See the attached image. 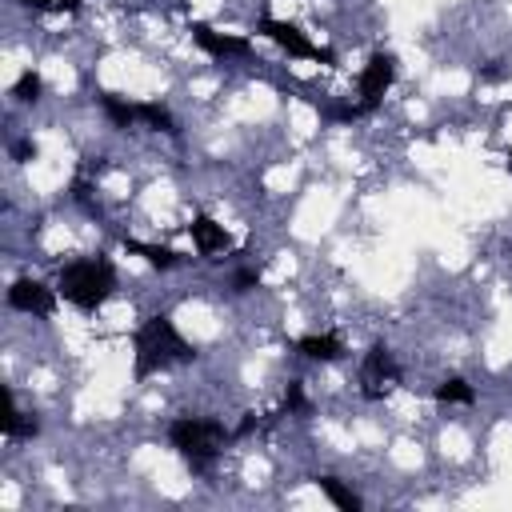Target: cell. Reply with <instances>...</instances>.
Wrapping results in <instances>:
<instances>
[{
    "label": "cell",
    "mask_w": 512,
    "mask_h": 512,
    "mask_svg": "<svg viewBox=\"0 0 512 512\" xmlns=\"http://www.w3.org/2000/svg\"><path fill=\"white\" fill-rule=\"evenodd\" d=\"M196 360V344H188L176 328V320L168 312L148 316L136 332H132V376L148 380L156 372H168L172 364H188Z\"/></svg>",
    "instance_id": "1"
},
{
    "label": "cell",
    "mask_w": 512,
    "mask_h": 512,
    "mask_svg": "<svg viewBox=\"0 0 512 512\" xmlns=\"http://www.w3.org/2000/svg\"><path fill=\"white\" fill-rule=\"evenodd\" d=\"M56 292L80 312L104 308V300L116 292V268L108 256H76L56 272Z\"/></svg>",
    "instance_id": "2"
},
{
    "label": "cell",
    "mask_w": 512,
    "mask_h": 512,
    "mask_svg": "<svg viewBox=\"0 0 512 512\" xmlns=\"http://www.w3.org/2000/svg\"><path fill=\"white\" fill-rule=\"evenodd\" d=\"M236 436L220 424V420H212V416H176L172 424H168V444L176 448V456L196 472V476H204L216 460H220V452L232 444Z\"/></svg>",
    "instance_id": "3"
},
{
    "label": "cell",
    "mask_w": 512,
    "mask_h": 512,
    "mask_svg": "<svg viewBox=\"0 0 512 512\" xmlns=\"http://www.w3.org/2000/svg\"><path fill=\"white\" fill-rule=\"evenodd\" d=\"M392 80H396V56H392V52H372L368 64H364L360 76H356V96H360V100H356V104H344V108H332L328 116L340 120V124H352V120L372 116V112L384 104Z\"/></svg>",
    "instance_id": "4"
},
{
    "label": "cell",
    "mask_w": 512,
    "mask_h": 512,
    "mask_svg": "<svg viewBox=\"0 0 512 512\" xmlns=\"http://www.w3.org/2000/svg\"><path fill=\"white\" fill-rule=\"evenodd\" d=\"M256 32L264 40H272L280 52L296 56V60H316V64H336V52L332 48H320L308 40V32H300V24L292 20H276V16H260L256 20Z\"/></svg>",
    "instance_id": "5"
},
{
    "label": "cell",
    "mask_w": 512,
    "mask_h": 512,
    "mask_svg": "<svg viewBox=\"0 0 512 512\" xmlns=\"http://www.w3.org/2000/svg\"><path fill=\"white\" fill-rule=\"evenodd\" d=\"M400 384V368H396V356L388 344H372L364 352V364H360V392L364 400H384L392 388Z\"/></svg>",
    "instance_id": "6"
},
{
    "label": "cell",
    "mask_w": 512,
    "mask_h": 512,
    "mask_svg": "<svg viewBox=\"0 0 512 512\" xmlns=\"http://www.w3.org/2000/svg\"><path fill=\"white\" fill-rule=\"evenodd\" d=\"M188 36L200 52H208L212 60H244L252 56V40L248 36H236V32H220L204 20H188Z\"/></svg>",
    "instance_id": "7"
},
{
    "label": "cell",
    "mask_w": 512,
    "mask_h": 512,
    "mask_svg": "<svg viewBox=\"0 0 512 512\" xmlns=\"http://www.w3.org/2000/svg\"><path fill=\"white\" fill-rule=\"evenodd\" d=\"M56 288H48L44 280H32V276H20L12 280L8 288V308L16 312H28V316H52L56 312Z\"/></svg>",
    "instance_id": "8"
},
{
    "label": "cell",
    "mask_w": 512,
    "mask_h": 512,
    "mask_svg": "<svg viewBox=\"0 0 512 512\" xmlns=\"http://www.w3.org/2000/svg\"><path fill=\"white\" fill-rule=\"evenodd\" d=\"M188 236H192L196 252H200V256H208V260H216V256H224V252H232V236H228V228H224V224H216V220H212V216H204V212H196V216H192Z\"/></svg>",
    "instance_id": "9"
},
{
    "label": "cell",
    "mask_w": 512,
    "mask_h": 512,
    "mask_svg": "<svg viewBox=\"0 0 512 512\" xmlns=\"http://www.w3.org/2000/svg\"><path fill=\"white\" fill-rule=\"evenodd\" d=\"M96 100H100V108H104V116H108V124L112 128H136L140 124V100H128V96H120V92H96Z\"/></svg>",
    "instance_id": "10"
},
{
    "label": "cell",
    "mask_w": 512,
    "mask_h": 512,
    "mask_svg": "<svg viewBox=\"0 0 512 512\" xmlns=\"http://www.w3.org/2000/svg\"><path fill=\"white\" fill-rule=\"evenodd\" d=\"M124 252L140 256L144 264H152V268H160V272H168V268H180V264H184V252H176V248H168V244L132 240V236H124Z\"/></svg>",
    "instance_id": "11"
},
{
    "label": "cell",
    "mask_w": 512,
    "mask_h": 512,
    "mask_svg": "<svg viewBox=\"0 0 512 512\" xmlns=\"http://www.w3.org/2000/svg\"><path fill=\"white\" fill-rule=\"evenodd\" d=\"M0 432H4L8 440H32V436H40V420H36V412H20L16 400H12V392H4V420H0Z\"/></svg>",
    "instance_id": "12"
},
{
    "label": "cell",
    "mask_w": 512,
    "mask_h": 512,
    "mask_svg": "<svg viewBox=\"0 0 512 512\" xmlns=\"http://www.w3.org/2000/svg\"><path fill=\"white\" fill-rule=\"evenodd\" d=\"M296 352L308 356V360H320V364H332L344 356V340L336 332H312V336H300L296 340Z\"/></svg>",
    "instance_id": "13"
},
{
    "label": "cell",
    "mask_w": 512,
    "mask_h": 512,
    "mask_svg": "<svg viewBox=\"0 0 512 512\" xmlns=\"http://www.w3.org/2000/svg\"><path fill=\"white\" fill-rule=\"evenodd\" d=\"M316 488H320L340 512H360V508H364V496H360L352 484H344L340 476H316Z\"/></svg>",
    "instance_id": "14"
},
{
    "label": "cell",
    "mask_w": 512,
    "mask_h": 512,
    "mask_svg": "<svg viewBox=\"0 0 512 512\" xmlns=\"http://www.w3.org/2000/svg\"><path fill=\"white\" fill-rule=\"evenodd\" d=\"M140 124L152 128V132H164V136H180L176 116L164 104H156V100H140Z\"/></svg>",
    "instance_id": "15"
},
{
    "label": "cell",
    "mask_w": 512,
    "mask_h": 512,
    "mask_svg": "<svg viewBox=\"0 0 512 512\" xmlns=\"http://www.w3.org/2000/svg\"><path fill=\"white\" fill-rule=\"evenodd\" d=\"M432 396H436V404H476V388L464 376H444L432 388Z\"/></svg>",
    "instance_id": "16"
},
{
    "label": "cell",
    "mask_w": 512,
    "mask_h": 512,
    "mask_svg": "<svg viewBox=\"0 0 512 512\" xmlns=\"http://www.w3.org/2000/svg\"><path fill=\"white\" fill-rule=\"evenodd\" d=\"M40 92H44V80H40V72H32V68H24V72L16 76V84H12V96H16L20 104H36Z\"/></svg>",
    "instance_id": "17"
},
{
    "label": "cell",
    "mask_w": 512,
    "mask_h": 512,
    "mask_svg": "<svg viewBox=\"0 0 512 512\" xmlns=\"http://www.w3.org/2000/svg\"><path fill=\"white\" fill-rule=\"evenodd\" d=\"M256 288H260V268L244 264V268H236V272H232V292H236V296L256 292Z\"/></svg>",
    "instance_id": "18"
},
{
    "label": "cell",
    "mask_w": 512,
    "mask_h": 512,
    "mask_svg": "<svg viewBox=\"0 0 512 512\" xmlns=\"http://www.w3.org/2000/svg\"><path fill=\"white\" fill-rule=\"evenodd\" d=\"M308 408H312V404H308V396H304V384H300V380H292V384H288V392H284V412H300V416H304Z\"/></svg>",
    "instance_id": "19"
},
{
    "label": "cell",
    "mask_w": 512,
    "mask_h": 512,
    "mask_svg": "<svg viewBox=\"0 0 512 512\" xmlns=\"http://www.w3.org/2000/svg\"><path fill=\"white\" fill-rule=\"evenodd\" d=\"M28 8H40V12H76L80 0H20Z\"/></svg>",
    "instance_id": "20"
},
{
    "label": "cell",
    "mask_w": 512,
    "mask_h": 512,
    "mask_svg": "<svg viewBox=\"0 0 512 512\" xmlns=\"http://www.w3.org/2000/svg\"><path fill=\"white\" fill-rule=\"evenodd\" d=\"M12 156H16L20 164H28V160H36V144H32V140L24 136V140H16V144H12Z\"/></svg>",
    "instance_id": "21"
},
{
    "label": "cell",
    "mask_w": 512,
    "mask_h": 512,
    "mask_svg": "<svg viewBox=\"0 0 512 512\" xmlns=\"http://www.w3.org/2000/svg\"><path fill=\"white\" fill-rule=\"evenodd\" d=\"M256 424H260V420H256V412H244V420H240V428H236V432H232V436H236V440H240V436H248V432H252V428H256Z\"/></svg>",
    "instance_id": "22"
},
{
    "label": "cell",
    "mask_w": 512,
    "mask_h": 512,
    "mask_svg": "<svg viewBox=\"0 0 512 512\" xmlns=\"http://www.w3.org/2000/svg\"><path fill=\"white\" fill-rule=\"evenodd\" d=\"M504 164H508V172H512V152H504Z\"/></svg>",
    "instance_id": "23"
}]
</instances>
